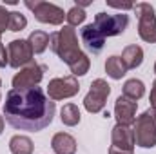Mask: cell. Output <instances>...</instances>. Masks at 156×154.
<instances>
[{"label": "cell", "instance_id": "obj_11", "mask_svg": "<svg viewBox=\"0 0 156 154\" xmlns=\"http://www.w3.org/2000/svg\"><path fill=\"white\" fill-rule=\"evenodd\" d=\"M7 54H9V65L13 69H22L24 65L33 62V49L27 40H13L7 45Z\"/></svg>", "mask_w": 156, "mask_h": 154}, {"label": "cell", "instance_id": "obj_25", "mask_svg": "<svg viewBox=\"0 0 156 154\" xmlns=\"http://www.w3.org/2000/svg\"><path fill=\"white\" fill-rule=\"evenodd\" d=\"M5 65H9V54H7L5 45L0 42V67H5Z\"/></svg>", "mask_w": 156, "mask_h": 154}, {"label": "cell", "instance_id": "obj_2", "mask_svg": "<svg viewBox=\"0 0 156 154\" xmlns=\"http://www.w3.org/2000/svg\"><path fill=\"white\" fill-rule=\"evenodd\" d=\"M49 47L51 51L67 65H71L76 58H80L83 53L78 44L76 29L71 26H64L62 29L49 35Z\"/></svg>", "mask_w": 156, "mask_h": 154}, {"label": "cell", "instance_id": "obj_21", "mask_svg": "<svg viewBox=\"0 0 156 154\" xmlns=\"http://www.w3.org/2000/svg\"><path fill=\"white\" fill-rule=\"evenodd\" d=\"M89 67H91V60H89V56L83 53L80 58H76L71 65H69V69H71V75L76 78V76H83V75H87L89 73Z\"/></svg>", "mask_w": 156, "mask_h": 154}, {"label": "cell", "instance_id": "obj_24", "mask_svg": "<svg viewBox=\"0 0 156 154\" xmlns=\"http://www.w3.org/2000/svg\"><path fill=\"white\" fill-rule=\"evenodd\" d=\"M5 29H9V11L0 5V33H4Z\"/></svg>", "mask_w": 156, "mask_h": 154}, {"label": "cell", "instance_id": "obj_4", "mask_svg": "<svg viewBox=\"0 0 156 154\" xmlns=\"http://www.w3.org/2000/svg\"><path fill=\"white\" fill-rule=\"evenodd\" d=\"M134 15L138 16V35L144 42L156 44V15L154 7L147 2L134 4Z\"/></svg>", "mask_w": 156, "mask_h": 154}, {"label": "cell", "instance_id": "obj_22", "mask_svg": "<svg viewBox=\"0 0 156 154\" xmlns=\"http://www.w3.org/2000/svg\"><path fill=\"white\" fill-rule=\"evenodd\" d=\"M85 11L82 9V7H78V5H73L67 13H66V20H67V26H71V27H76L80 24H83V20H85Z\"/></svg>", "mask_w": 156, "mask_h": 154}, {"label": "cell", "instance_id": "obj_19", "mask_svg": "<svg viewBox=\"0 0 156 154\" xmlns=\"http://www.w3.org/2000/svg\"><path fill=\"white\" fill-rule=\"evenodd\" d=\"M60 120L64 125L67 127H75L80 123L82 114H80V109H78L75 103H66L62 109H60Z\"/></svg>", "mask_w": 156, "mask_h": 154}, {"label": "cell", "instance_id": "obj_26", "mask_svg": "<svg viewBox=\"0 0 156 154\" xmlns=\"http://www.w3.org/2000/svg\"><path fill=\"white\" fill-rule=\"evenodd\" d=\"M109 7H115V9H122V11H127V9H134V4H116V2H107Z\"/></svg>", "mask_w": 156, "mask_h": 154}, {"label": "cell", "instance_id": "obj_29", "mask_svg": "<svg viewBox=\"0 0 156 154\" xmlns=\"http://www.w3.org/2000/svg\"><path fill=\"white\" fill-rule=\"evenodd\" d=\"M0 87H2V80H0ZM0 100H2V96H0Z\"/></svg>", "mask_w": 156, "mask_h": 154}, {"label": "cell", "instance_id": "obj_28", "mask_svg": "<svg viewBox=\"0 0 156 154\" xmlns=\"http://www.w3.org/2000/svg\"><path fill=\"white\" fill-rule=\"evenodd\" d=\"M4 125H5V120H4V116L0 114V134L4 132Z\"/></svg>", "mask_w": 156, "mask_h": 154}, {"label": "cell", "instance_id": "obj_8", "mask_svg": "<svg viewBox=\"0 0 156 154\" xmlns=\"http://www.w3.org/2000/svg\"><path fill=\"white\" fill-rule=\"evenodd\" d=\"M78 91H80V83H78V78H75L73 75L53 78L47 85V98L53 102H60V100L76 96Z\"/></svg>", "mask_w": 156, "mask_h": 154}, {"label": "cell", "instance_id": "obj_1", "mask_svg": "<svg viewBox=\"0 0 156 154\" xmlns=\"http://www.w3.org/2000/svg\"><path fill=\"white\" fill-rule=\"evenodd\" d=\"M2 111L11 127L38 132L53 123L56 103L47 98L44 89L38 85L29 89H9Z\"/></svg>", "mask_w": 156, "mask_h": 154}, {"label": "cell", "instance_id": "obj_17", "mask_svg": "<svg viewBox=\"0 0 156 154\" xmlns=\"http://www.w3.org/2000/svg\"><path fill=\"white\" fill-rule=\"evenodd\" d=\"M144 94H145V85H144L142 80L131 78V80H127V82L123 83V96H125V98H129V100H133V102H138Z\"/></svg>", "mask_w": 156, "mask_h": 154}, {"label": "cell", "instance_id": "obj_6", "mask_svg": "<svg viewBox=\"0 0 156 154\" xmlns=\"http://www.w3.org/2000/svg\"><path fill=\"white\" fill-rule=\"evenodd\" d=\"M111 94V85L104 80V78H96L93 83H91V89L89 93L85 94L83 98V107L87 113L91 114H98L105 109V103H107V96Z\"/></svg>", "mask_w": 156, "mask_h": 154}, {"label": "cell", "instance_id": "obj_20", "mask_svg": "<svg viewBox=\"0 0 156 154\" xmlns=\"http://www.w3.org/2000/svg\"><path fill=\"white\" fill-rule=\"evenodd\" d=\"M27 42H29V45H31V49H33L35 54H42L49 47V35L45 31H33L29 35Z\"/></svg>", "mask_w": 156, "mask_h": 154}, {"label": "cell", "instance_id": "obj_9", "mask_svg": "<svg viewBox=\"0 0 156 154\" xmlns=\"http://www.w3.org/2000/svg\"><path fill=\"white\" fill-rule=\"evenodd\" d=\"M134 132L127 125L116 123L111 132L109 154H134Z\"/></svg>", "mask_w": 156, "mask_h": 154}, {"label": "cell", "instance_id": "obj_18", "mask_svg": "<svg viewBox=\"0 0 156 154\" xmlns=\"http://www.w3.org/2000/svg\"><path fill=\"white\" fill-rule=\"evenodd\" d=\"M105 73H107V76H111L113 80H122L125 76L127 69H125L122 58L116 56V54H113V56H109L105 60Z\"/></svg>", "mask_w": 156, "mask_h": 154}, {"label": "cell", "instance_id": "obj_10", "mask_svg": "<svg viewBox=\"0 0 156 154\" xmlns=\"http://www.w3.org/2000/svg\"><path fill=\"white\" fill-rule=\"evenodd\" d=\"M45 65L31 62L27 65H24L15 76H13V89H29V87H37L45 73Z\"/></svg>", "mask_w": 156, "mask_h": 154}, {"label": "cell", "instance_id": "obj_5", "mask_svg": "<svg viewBox=\"0 0 156 154\" xmlns=\"http://www.w3.org/2000/svg\"><path fill=\"white\" fill-rule=\"evenodd\" d=\"M26 7H29L35 15V18L42 22V24H49V26H62L64 24V18H66V13L60 5L56 4H51V2H44V0H26L24 2Z\"/></svg>", "mask_w": 156, "mask_h": 154}, {"label": "cell", "instance_id": "obj_3", "mask_svg": "<svg viewBox=\"0 0 156 154\" xmlns=\"http://www.w3.org/2000/svg\"><path fill=\"white\" fill-rule=\"evenodd\" d=\"M134 143L142 149L156 147V109H147L136 118L133 125Z\"/></svg>", "mask_w": 156, "mask_h": 154}, {"label": "cell", "instance_id": "obj_27", "mask_svg": "<svg viewBox=\"0 0 156 154\" xmlns=\"http://www.w3.org/2000/svg\"><path fill=\"white\" fill-rule=\"evenodd\" d=\"M149 102H151V109H156V78H154V82H153V89H151Z\"/></svg>", "mask_w": 156, "mask_h": 154}, {"label": "cell", "instance_id": "obj_7", "mask_svg": "<svg viewBox=\"0 0 156 154\" xmlns=\"http://www.w3.org/2000/svg\"><path fill=\"white\" fill-rule=\"evenodd\" d=\"M93 26L102 33L104 38L107 37H118L122 35L127 26H129V15L118 13V15H107V13H98L94 16Z\"/></svg>", "mask_w": 156, "mask_h": 154}, {"label": "cell", "instance_id": "obj_16", "mask_svg": "<svg viewBox=\"0 0 156 154\" xmlns=\"http://www.w3.org/2000/svg\"><path fill=\"white\" fill-rule=\"evenodd\" d=\"M9 151L13 154H33L35 145H33V140H31L29 136L15 134V136L9 140Z\"/></svg>", "mask_w": 156, "mask_h": 154}, {"label": "cell", "instance_id": "obj_13", "mask_svg": "<svg viewBox=\"0 0 156 154\" xmlns=\"http://www.w3.org/2000/svg\"><path fill=\"white\" fill-rule=\"evenodd\" d=\"M82 42L85 44V47L89 51H93L94 54L100 53L105 45V38L102 37V33L93 26V24H87L83 29H82Z\"/></svg>", "mask_w": 156, "mask_h": 154}, {"label": "cell", "instance_id": "obj_23", "mask_svg": "<svg viewBox=\"0 0 156 154\" xmlns=\"http://www.w3.org/2000/svg\"><path fill=\"white\" fill-rule=\"evenodd\" d=\"M26 26H27V18L22 13H18V11H11L9 13V31L18 33L22 29H26Z\"/></svg>", "mask_w": 156, "mask_h": 154}, {"label": "cell", "instance_id": "obj_30", "mask_svg": "<svg viewBox=\"0 0 156 154\" xmlns=\"http://www.w3.org/2000/svg\"><path fill=\"white\" fill-rule=\"evenodd\" d=\"M154 75H156V64H154Z\"/></svg>", "mask_w": 156, "mask_h": 154}, {"label": "cell", "instance_id": "obj_31", "mask_svg": "<svg viewBox=\"0 0 156 154\" xmlns=\"http://www.w3.org/2000/svg\"><path fill=\"white\" fill-rule=\"evenodd\" d=\"M0 42H2V33H0Z\"/></svg>", "mask_w": 156, "mask_h": 154}, {"label": "cell", "instance_id": "obj_14", "mask_svg": "<svg viewBox=\"0 0 156 154\" xmlns=\"http://www.w3.org/2000/svg\"><path fill=\"white\" fill-rule=\"evenodd\" d=\"M76 147V140L67 132H56L51 140V149L56 154H75Z\"/></svg>", "mask_w": 156, "mask_h": 154}, {"label": "cell", "instance_id": "obj_12", "mask_svg": "<svg viewBox=\"0 0 156 154\" xmlns=\"http://www.w3.org/2000/svg\"><path fill=\"white\" fill-rule=\"evenodd\" d=\"M136 109H138V103L125 98L123 94L118 96L116 102H115V118H116V123L120 125H134L136 121Z\"/></svg>", "mask_w": 156, "mask_h": 154}, {"label": "cell", "instance_id": "obj_15", "mask_svg": "<svg viewBox=\"0 0 156 154\" xmlns=\"http://www.w3.org/2000/svg\"><path fill=\"white\" fill-rule=\"evenodd\" d=\"M120 58H122L125 69H136L144 62V49L140 45H136V44H131V45H127L122 51V56Z\"/></svg>", "mask_w": 156, "mask_h": 154}]
</instances>
